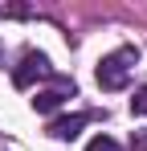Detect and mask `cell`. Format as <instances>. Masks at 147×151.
<instances>
[{
	"label": "cell",
	"instance_id": "obj_1",
	"mask_svg": "<svg viewBox=\"0 0 147 151\" xmlns=\"http://www.w3.org/2000/svg\"><path fill=\"white\" fill-rule=\"evenodd\" d=\"M135 61H139V49H135V45H122V49L106 53V57L98 61V86H102V90H127Z\"/></svg>",
	"mask_w": 147,
	"mask_h": 151
},
{
	"label": "cell",
	"instance_id": "obj_2",
	"mask_svg": "<svg viewBox=\"0 0 147 151\" xmlns=\"http://www.w3.org/2000/svg\"><path fill=\"white\" fill-rule=\"evenodd\" d=\"M45 78H53L49 57H45V53H37V49H29V53L21 57V65L12 70V86H17V90H29L33 82H45Z\"/></svg>",
	"mask_w": 147,
	"mask_h": 151
},
{
	"label": "cell",
	"instance_id": "obj_3",
	"mask_svg": "<svg viewBox=\"0 0 147 151\" xmlns=\"http://www.w3.org/2000/svg\"><path fill=\"white\" fill-rule=\"evenodd\" d=\"M74 94H78V86H74L70 78L53 74V90H41V94L33 98V110H37V114H53V110H57L66 98H74Z\"/></svg>",
	"mask_w": 147,
	"mask_h": 151
},
{
	"label": "cell",
	"instance_id": "obj_4",
	"mask_svg": "<svg viewBox=\"0 0 147 151\" xmlns=\"http://www.w3.org/2000/svg\"><path fill=\"white\" fill-rule=\"evenodd\" d=\"M90 119H98L94 110H78V114H66V119H53L49 123V135L53 139H78V131L90 123Z\"/></svg>",
	"mask_w": 147,
	"mask_h": 151
},
{
	"label": "cell",
	"instance_id": "obj_5",
	"mask_svg": "<svg viewBox=\"0 0 147 151\" xmlns=\"http://www.w3.org/2000/svg\"><path fill=\"white\" fill-rule=\"evenodd\" d=\"M86 151H122V147L110 139V135H94V139L86 143Z\"/></svg>",
	"mask_w": 147,
	"mask_h": 151
},
{
	"label": "cell",
	"instance_id": "obj_6",
	"mask_svg": "<svg viewBox=\"0 0 147 151\" xmlns=\"http://www.w3.org/2000/svg\"><path fill=\"white\" fill-rule=\"evenodd\" d=\"M131 114H147V86L135 94V98H131Z\"/></svg>",
	"mask_w": 147,
	"mask_h": 151
},
{
	"label": "cell",
	"instance_id": "obj_7",
	"mask_svg": "<svg viewBox=\"0 0 147 151\" xmlns=\"http://www.w3.org/2000/svg\"><path fill=\"white\" fill-rule=\"evenodd\" d=\"M135 147H139V151H147V131H139V135H135Z\"/></svg>",
	"mask_w": 147,
	"mask_h": 151
}]
</instances>
